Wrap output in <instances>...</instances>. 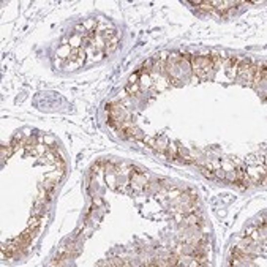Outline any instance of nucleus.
Listing matches in <instances>:
<instances>
[{"label":"nucleus","mask_w":267,"mask_h":267,"mask_svg":"<svg viewBox=\"0 0 267 267\" xmlns=\"http://www.w3.org/2000/svg\"><path fill=\"white\" fill-rule=\"evenodd\" d=\"M190 63H191V68L195 71V75L203 78V79H207L209 73L215 68V65L212 63L210 57H203V56H195L193 59H190Z\"/></svg>","instance_id":"obj_1"},{"label":"nucleus","mask_w":267,"mask_h":267,"mask_svg":"<svg viewBox=\"0 0 267 267\" xmlns=\"http://www.w3.org/2000/svg\"><path fill=\"white\" fill-rule=\"evenodd\" d=\"M108 123L114 128H122L125 123V108L120 106L119 103H111L108 104Z\"/></svg>","instance_id":"obj_2"},{"label":"nucleus","mask_w":267,"mask_h":267,"mask_svg":"<svg viewBox=\"0 0 267 267\" xmlns=\"http://www.w3.org/2000/svg\"><path fill=\"white\" fill-rule=\"evenodd\" d=\"M131 184H133L135 188L143 190V188H145V185H147V177H145L143 172H133L131 174Z\"/></svg>","instance_id":"obj_3"},{"label":"nucleus","mask_w":267,"mask_h":267,"mask_svg":"<svg viewBox=\"0 0 267 267\" xmlns=\"http://www.w3.org/2000/svg\"><path fill=\"white\" fill-rule=\"evenodd\" d=\"M139 82H128L126 84V87H125V90H126V93H128L130 97H135L136 93L139 92Z\"/></svg>","instance_id":"obj_4"}]
</instances>
